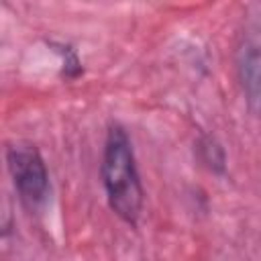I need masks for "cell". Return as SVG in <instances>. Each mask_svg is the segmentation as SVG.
Segmentation results:
<instances>
[{
  "instance_id": "obj_1",
  "label": "cell",
  "mask_w": 261,
  "mask_h": 261,
  "mask_svg": "<svg viewBox=\"0 0 261 261\" xmlns=\"http://www.w3.org/2000/svg\"><path fill=\"white\" fill-rule=\"evenodd\" d=\"M100 175L110 210L122 222L137 226L145 204V190H143L133 141L126 128L118 122L110 124L106 130Z\"/></svg>"
},
{
  "instance_id": "obj_2",
  "label": "cell",
  "mask_w": 261,
  "mask_h": 261,
  "mask_svg": "<svg viewBox=\"0 0 261 261\" xmlns=\"http://www.w3.org/2000/svg\"><path fill=\"white\" fill-rule=\"evenodd\" d=\"M6 165L24 208L37 210L49 196V169L41 151L33 143H12L6 147Z\"/></svg>"
},
{
  "instance_id": "obj_3",
  "label": "cell",
  "mask_w": 261,
  "mask_h": 261,
  "mask_svg": "<svg viewBox=\"0 0 261 261\" xmlns=\"http://www.w3.org/2000/svg\"><path fill=\"white\" fill-rule=\"evenodd\" d=\"M237 80L247 110L261 118V27L249 29L239 43Z\"/></svg>"
},
{
  "instance_id": "obj_4",
  "label": "cell",
  "mask_w": 261,
  "mask_h": 261,
  "mask_svg": "<svg viewBox=\"0 0 261 261\" xmlns=\"http://www.w3.org/2000/svg\"><path fill=\"white\" fill-rule=\"evenodd\" d=\"M196 153L200 163L216 175H224L226 171V151L220 145V141L212 135H200L196 141Z\"/></svg>"
},
{
  "instance_id": "obj_5",
  "label": "cell",
  "mask_w": 261,
  "mask_h": 261,
  "mask_svg": "<svg viewBox=\"0 0 261 261\" xmlns=\"http://www.w3.org/2000/svg\"><path fill=\"white\" fill-rule=\"evenodd\" d=\"M51 45L55 47V51H57L59 57H61V63H63V75H65L67 80L77 77V75L82 73V61H80L75 49L69 47V45H65V43H51Z\"/></svg>"
}]
</instances>
